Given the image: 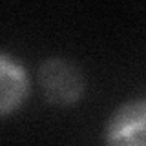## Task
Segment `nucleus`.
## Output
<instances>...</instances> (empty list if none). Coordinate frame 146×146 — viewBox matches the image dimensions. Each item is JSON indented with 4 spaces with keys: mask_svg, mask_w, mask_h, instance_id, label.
Instances as JSON below:
<instances>
[{
    "mask_svg": "<svg viewBox=\"0 0 146 146\" xmlns=\"http://www.w3.org/2000/svg\"><path fill=\"white\" fill-rule=\"evenodd\" d=\"M38 82L44 99L53 106H71L84 91L80 70L66 58H48L38 68Z\"/></svg>",
    "mask_w": 146,
    "mask_h": 146,
    "instance_id": "obj_1",
    "label": "nucleus"
},
{
    "mask_svg": "<svg viewBox=\"0 0 146 146\" xmlns=\"http://www.w3.org/2000/svg\"><path fill=\"white\" fill-rule=\"evenodd\" d=\"M106 146H146V97L121 104L104 128Z\"/></svg>",
    "mask_w": 146,
    "mask_h": 146,
    "instance_id": "obj_2",
    "label": "nucleus"
},
{
    "mask_svg": "<svg viewBox=\"0 0 146 146\" xmlns=\"http://www.w3.org/2000/svg\"><path fill=\"white\" fill-rule=\"evenodd\" d=\"M29 93V79L20 62L9 57L7 53L0 55V113L7 117L22 106Z\"/></svg>",
    "mask_w": 146,
    "mask_h": 146,
    "instance_id": "obj_3",
    "label": "nucleus"
}]
</instances>
